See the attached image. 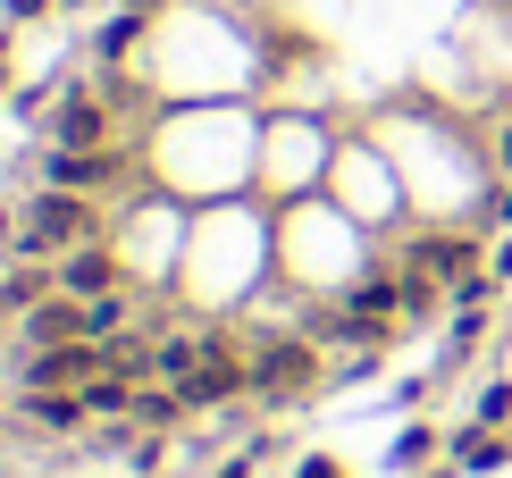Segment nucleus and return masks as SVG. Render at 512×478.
<instances>
[{"label":"nucleus","mask_w":512,"mask_h":478,"mask_svg":"<svg viewBox=\"0 0 512 478\" xmlns=\"http://www.w3.org/2000/svg\"><path fill=\"white\" fill-rule=\"evenodd\" d=\"M93 235H101V210L84 202V193L42 185L34 202H17V235H9V252H17V260H68L76 244H93Z\"/></svg>","instance_id":"1"},{"label":"nucleus","mask_w":512,"mask_h":478,"mask_svg":"<svg viewBox=\"0 0 512 478\" xmlns=\"http://www.w3.org/2000/svg\"><path fill=\"white\" fill-rule=\"evenodd\" d=\"M319 386V336H261L252 344V403L286 411Z\"/></svg>","instance_id":"2"},{"label":"nucleus","mask_w":512,"mask_h":478,"mask_svg":"<svg viewBox=\"0 0 512 478\" xmlns=\"http://www.w3.org/2000/svg\"><path fill=\"white\" fill-rule=\"evenodd\" d=\"M42 143L51 151H110L118 143V110L93 93V76H59V101H51Z\"/></svg>","instance_id":"3"},{"label":"nucleus","mask_w":512,"mask_h":478,"mask_svg":"<svg viewBox=\"0 0 512 478\" xmlns=\"http://www.w3.org/2000/svg\"><path fill=\"white\" fill-rule=\"evenodd\" d=\"M479 244H487L479 227H462V235H454V227H412V235H403V269H412V277H437V286L454 294L462 277H479V269H487V252H479Z\"/></svg>","instance_id":"4"},{"label":"nucleus","mask_w":512,"mask_h":478,"mask_svg":"<svg viewBox=\"0 0 512 478\" xmlns=\"http://www.w3.org/2000/svg\"><path fill=\"white\" fill-rule=\"evenodd\" d=\"M101 344L93 336H68V344H42V353H17L9 361V395H34V386H84V378H101Z\"/></svg>","instance_id":"5"},{"label":"nucleus","mask_w":512,"mask_h":478,"mask_svg":"<svg viewBox=\"0 0 512 478\" xmlns=\"http://www.w3.org/2000/svg\"><path fill=\"white\" fill-rule=\"evenodd\" d=\"M126 160H135V143H110V151H51V143H42V185L101 202V193L126 185Z\"/></svg>","instance_id":"6"},{"label":"nucleus","mask_w":512,"mask_h":478,"mask_svg":"<svg viewBox=\"0 0 512 478\" xmlns=\"http://www.w3.org/2000/svg\"><path fill=\"white\" fill-rule=\"evenodd\" d=\"M9 420L34 437H84L93 411H84V386H34V395H9Z\"/></svg>","instance_id":"7"},{"label":"nucleus","mask_w":512,"mask_h":478,"mask_svg":"<svg viewBox=\"0 0 512 478\" xmlns=\"http://www.w3.org/2000/svg\"><path fill=\"white\" fill-rule=\"evenodd\" d=\"M118 286H135V269H126V252H110L101 235L59 260V294H76V302H101V294H118Z\"/></svg>","instance_id":"8"},{"label":"nucleus","mask_w":512,"mask_h":478,"mask_svg":"<svg viewBox=\"0 0 512 478\" xmlns=\"http://www.w3.org/2000/svg\"><path fill=\"white\" fill-rule=\"evenodd\" d=\"M84 336V302L76 294H42L26 319H17V353H42V344H68Z\"/></svg>","instance_id":"9"},{"label":"nucleus","mask_w":512,"mask_h":478,"mask_svg":"<svg viewBox=\"0 0 512 478\" xmlns=\"http://www.w3.org/2000/svg\"><path fill=\"white\" fill-rule=\"evenodd\" d=\"M42 294H59V260H17V269L0 277V328H17Z\"/></svg>","instance_id":"10"},{"label":"nucleus","mask_w":512,"mask_h":478,"mask_svg":"<svg viewBox=\"0 0 512 478\" xmlns=\"http://www.w3.org/2000/svg\"><path fill=\"white\" fill-rule=\"evenodd\" d=\"M185 420H194V411H185L177 386H160V378H143V386H135V411H126V428H143V437H177Z\"/></svg>","instance_id":"11"},{"label":"nucleus","mask_w":512,"mask_h":478,"mask_svg":"<svg viewBox=\"0 0 512 478\" xmlns=\"http://www.w3.org/2000/svg\"><path fill=\"white\" fill-rule=\"evenodd\" d=\"M445 462H454V470H504L512 462V437H504V428H471V420H462L454 437H445Z\"/></svg>","instance_id":"12"},{"label":"nucleus","mask_w":512,"mask_h":478,"mask_svg":"<svg viewBox=\"0 0 512 478\" xmlns=\"http://www.w3.org/2000/svg\"><path fill=\"white\" fill-rule=\"evenodd\" d=\"M202 344H210V336H194V328H160V336H152V378H160V386H185V378L202 369Z\"/></svg>","instance_id":"13"},{"label":"nucleus","mask_w":512,"mask_h":478,"mask_svg":"<svg viewBox=\"0 0 512 478\" xmlns=\"http://www.w3.org/2000/svg\"><path fill=\"white\" fill-rule=\"evenodd\" d=\"M336 302H345V311H361V319H403V277H387V269H361V277H353V286L336 294Z\"/></svg>","instance_id":"14"},{"label":"nucleus","mask_w":512,"mask_h":478,"mask_svg":"<svg viewBox=\"0 0 512 478\" xmlns=\"http://www.w3.org/2000/svg\"><path fill=\"white\" fill-rule=\"evenodd\" d=\"M143 34H152V9H135V0H126V9L110 17V26L93 34V59H101V68H126V59H135V42H143Z\"/></svg>","instance_id":"15"},{"label":"nucleus","mask_w":512,"mask_h":478,"mask_svg":"<svg viewBox=\"0 0 512 478\" xmlns=\"http://www.w3.org/2000/svg\"><path fill=\"white\" fill-rule=\"evenodd\" d=\"M84 411H93V428H110L135 411V378H118V369H101V378H84Z\"/></svg>","instance_id":"16"},{"label":"nucleus","mask_w":512,"mask_h":478,"mask_svg":"<svg viewBox=\"0 0 512 478\" xmlns=\"http://www.w3.org/2000/svg\"><path fill=\"white\" fill-rule=\"evenodd\" d=\"M126 328H135V286H118V294L84 302V336H93V344H110V336H126Z\"/></svg>","instance_id":"17"},{"label":"nucleus","mask_w":512,"mask_h":478,"mask_svg":"<svg viewBox=\"0 0 512 478\" xmlns=\"http://www.w3.org/2000/svg\"><path fill=\"white\" fill-rule=\"evenodd\" d=\"M101 361H110L118 369V378H152V336H143V328H126V336H110V344H101Z\"/></svg>","instance_id":"18"},{"label":"nucleus","mask_w":512,"mask_h":478,"mask_svg":"<svg viewBox=\"0 0 512 478\" xmlns=\"http://www.w3.org/2000/svg\"><path fill=\"white\" fill-rule=\"evenodd\" d=\"M471 428H504V437H512V378H487V386H479Z\"/></svg>","instance_id":"19"},{"label":"nucleus","mask_w":512,"mask_h":478,"mask_svg":"<svg viewBox=\"0 0 512 478\" xmlns=\"http://www.w3.org/2000/svg\"><path fill=\"white\" fill-rule=\"evenodd\" d=\"M437 311H454V294H445L437 277H412V269H403V319H437Z\"/></svg>","instance_id":"20"},{"label":"nucleus","mask_w":512,"mask_h":478,"mask_svg":"<svg viewBox=\"0 0 512 478\" xmlns=\"http://www.w3.org/2000/svg\"><path fill=\"white\" fill-rule=\"evenodd\" d=\"M429 453H437V428H429V420H412V428H403V437L387 445V462H395V470H420Z\"/></svg>","instance_id":"21"},{"label":"nucleus","mask_w":512,"mask_h":478,"mask_svg":"<svg viewBox=\"0 0 512 478\" xmlns=\"http://www.w3.org/2000/svg\"><path fill=\"white\" fill-rule=\"evenodd\" d=\"M471 227H479V235H512V177H504V185L471 210Z\"/></svg>","instance_id":"22"},{"label":"nucleus","mask_w":512,"mask_h":478,"mask_svg":"<svg viewBox=\"0 0 512 478\" xmlns=\"http://www.w3.org/2000/svg\"><path fill=\"white\" fill-rule=\"evenodd\" d=\"M93 93L110 101V110H135V101H143V84L126 76V68H101V76H93Z\"/></svg>","instance_id":"23"},{"label":"nucleus","mask_w":512,"mask_h":478,"mask_svg":"<svg viewBox=\"0 0 512 478\" xmlns=\"http://www.w3.org/2000/svg\"><path fill=\"white\" fill-rule=\"evenodd\" d=\"M471 344H487V311H454V361L471 353Z\"/></svg>","instance_id":"24"},{"label":"nucleus","mask_w":512,"mask_h":478,"mask_svg":"<svg viewBox=\"0 0 512 478\" xmlns=\"http://www.w3.org/2000/svg\"><path fill=\"white\" fill-rule=\"evenodd\" d=\"M269 462V437H252L244 453H236V462H219V470H210V478H252V470H261Z\"/></svg>","instance_id":"25"},{"label":"nucleus","mask_w":512,"mask_h":478,"mask_svg":"<svg viewBox=\"0 0 512 478\" xmlns=\"http://www.w3.org/2000/svg\"><path fill=\"white\" fill-rule=\"evenodd\" d=\"M34 17H51V0H0V26H34Z\"/></svg>","instance_id":"26"},{"label":"nucleus","mask_w":512,"mask_h":478,"mask_svg":"<svg viewBox=\"0 0 512 478\" xmlns=\"http://www.w3.org/2000/svg\"><path fill=\"white\" fill-rule=\"evenodd\" d=\"M294 478H345V470H336V453H303V462H294Z\"/></svg>","instance_id":"27"},{"label":"nucleus","mask_w":512,"mask_h":478,"mask_svg":"<svg viewBox=\"0 0 512 478\" xmlns=\"http://www.w3.org/2000/svg\"><path fill=\"white\" fill-rule=\"evenodd\" d=\"M487 269H496V277H512V235H504L496 252H487Z\"/></svg>","instance_id":"28"},{"label":"nucleus","mask_w":512,"mask_h":478,"mask_svg":"<svg viewBox=\"0 0 512 478\" xmlns=\"http://www.w3.org/2000/svg\"><path fill=\"white\" fill-rule=\"evenodd\" d=\"M496 160H504V177H512V126H504V135H496Z\"/></svg>","instance_id":"29"},{"label":"nucleus","mask_w":512,"mask_h":478,"mask_svg":"<svg viewBox=\"0 0 512 478\" xmlns=\"http://www.w3.org/2000/svg\"><path fill=\"white\" fill-rule=\"evenodd\" d=\"M0 93H9V26H0Z\"/></svg>","instance_id":"30"},{"label":"nucleus","mask_w":512,"mask_h":478,"mask_svg":"<svg viewBox=\"0 0 512 478\" xmlns=\"http://www.w3.org/2000/svg\"><path fill=\"white\" fill-rule=\"evenodd\" d=\"M420 478H462V470H454V462H429V470H420Z\"/></svg>","instance_id":"31"},{"label":"nucleus","mask_w":512,"mask_h":478,"mask_svg":"<svg viewBox=\"0 0 512 478\" xmlns=\"http://www.w3.org/2000/svg\"><path fill=\"white\" fill-rule=\"evenodd\" d=\"M135 9H177V0H135Z\"/></svg>","instance_id":"32"},{"label":"nucleus","mask_w":512,"mask_h":478,"mask_svg":"<svg viewBox=\"0 0 512 478\" xmlns=\"http://www.w3.org/2000/svg\"><path fill=\"white\" fill-rule=\"evenodd\" d=\"M68 9H84V0H68Z\"/></svg>","instance_id":"33"}]
</instances>
